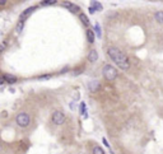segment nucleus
<instances>
[{
	"label": "nucleus",
	"mask_w": 163,
	"mask_h": 154,
	"mask_svg": "<svg viewBox=\"0 0 163 154\" xmlns=\"http://www.w3.org/2000/svg\"><path fill=\"white\" fill-rule=\"evenodd\" d=\"M107 55H108V57L115 62L121 70H129L130 69L129 57H127L122 51H120L117 47H110L108 50H107Z\"/></svg>",
	"instance_id": "1"
},
{
	"label": "nucleus",
	"mask_w": 163,
	"mask_h": 154,
	"mask_svg": "<svg viewBox=\"0 0 163 154\" xmlns=\"http://www.w3.org/2000/svg\"><path fill=\"white\" fill-rule=\"evenodd\" d=\"M117 70L115 69V66L107 64L103 66V76L107 79V80H115L117 78Z\"/></svg>",
	"instance_id": "2"
},
{
	"label": "nucleus",
	"mask_w": 163,
	"mask_h": 154,
	"mask_svg": "<svg viewBox=\"0 0 163 154\" xmlns=\"http://www.w3.org/2000/svg\"><path fill=\"white\" fill-rule=\"evenodd\" d=\"M15 121H17V124H18L20 127H27V126L29 125V122H31V117H29L28 113H26V112H20V113L17 115Z\"/></svg>",
	"instance_id": "3"
},
{
	"label": "nucleus",
	"mask_w": 163,
	"mask_h": 154,
	"mask_svg": "<svg viewBox=\"0 0 163 154\" xmlns=\"http://www.w3.org/2000/svg\"><path fill=\"white\" fill-rule=\"evenodd\" d=\"M51 121H52L54 125H57V126L62 125L65 122V113L61 111H55L52 116H51Z\"/></svg>",
	"instance_id": "4"
},
{
	"label": "nucleus",
	"mask_w": 163,
	"mask_h": 154,
	"mask_svg": "<svg viewBox=\"0 0 163 154\" xmlns=\"http://www.w3.org/2000/svg\"><path fill=\"white\" fill-rule=\"evenodd\" d=\"M97 59H98V54H97V51L94 50V48H92V50L89 51V54H88V60L91 62H96Z\"/></svg>",
	"instance_id": "5"
},
{
	"label": "nucleus",
	"mask_w": 163,
	"mask_h": 154,
	"mask_svg": "<svg viewBox=\"0 0 163 154\" xmlns=\"http://www.w3.org/2000/svg\"><path fill=\"white\" fill-rule=\"evenodd\" d=\"M33 10H36V6H31V8H28V9H26V10H24V12L22 13V17H20V19H22V20H24V19L27 18V17L31 13L33 12Z\"/></svg>",
	"instance_id": "6"
},
{
	"label": "nucleus",
	"mask_w": 163,
	"mask_h": 154,
	"mask_svg": "<svg viewBox=\"0 0 163 154\" xmlns=\"http://www.w3.org/2000/svg\"><path fill=\"white\" fill-rule=\"evenodd\" d=\"M94 32L92 29H87V40H88L89 43H93L94 42Z\"/></svg>",
	"instance_id": "7"
},
{
	"label": "nucleus",
	"mask_w": 163,
	"mask_h": 154,
	"mask_svg": "<svg viewBox=\"0 0 163 154\" xmlns=\"http://www.w3.org/2000/svg\"><path fill=\"white\" fill-rule=\"evenodd\" d=\"M154 18L159 24H163V10H159V12H155Z\"/></svg>",
	"instance_id": "8"
},
{
	"label": "nucleus",
	"mask_w": 163,
	"mask_h": 154,
	"mask_svg": "<svg viewBox=\"0 0 163 154\" xmlns=\"http://www.w3.org/2000/svg\"><path fill=\"white\" fill-rule=\"evenodd\" d=\"M79 19L82 20L83 24H84L85 27H88V26H89V19H88V17H87L84 13H79Z\"/></svg>",
	"instance_id": "9"
},
{
	"label": "nucleus",
	"mask_w": 163,
	"mask_h": 154,
	"mask_svg": "<svg viewBox=\"0 0 163 154\" xmlns=\"http://www.w3.org/2000/svg\"><path fill=\"white\" fill-rule=\"evenodd\" d=\"M88 85H89V90H92V92H96V90L98 89V87H99V83L97 82V80H94V82L89 83Z\"/></svg>",
	"instance_id": "10"
},
{
	"label": "nucleus",
	"mask_w": 163,
	"mask_h": 154,
	"mask_svg": "<svg viewBox=\"0 0 163 154\" xmlns=\"http://www.w3.org/2000/svg\"><path fill=\"white\" fill-rule=\"evenodd\" d=\"M3 76H4L5 82L9 83V84H13V83L17 82V78H15V76H13V75H3Z\"/></svg>",
	"instance_id": "11"
},
{
	"label": "nucleus",
	"mask_w": 163,
	"mask_h": 154,
	"mask_svg": "<svg viewBox=\"0 0 163 154\" xmlns=\"http://www.w3.org/2000/svg\"><path fill=\"white\" fill-rule=\"evenodd\" d=\"M92 153H93V154H106L105 150H103V148H101V146H98V145H96L94 148H93Z\"/></svg>",
	"instance_id": "12"
},
{
	"label": "nucleus",
	"mask_w": 163,
	"mask_h": 154,
	"mask_svg": "<svg viewBox=\"0 0 163 154\" xmlns=\"http://www.w3.org/2000/svg\"><path fill=\"white\" fill-rule=\"evenodd\" d=\"M91 5L94 10H102V5H101V3H98V1H92Z\"/></svg>",
	"instance_id": "13"
},
{
	"label": "nucleus",
	"mask_w": 163,
	"mask_h": 154,
	"mask_svg": "<svg viewBox=\"0 0 163 154\" xmlns=\"http://www.w3.org/2000/svg\"><path fill=\"white\" fill-rule=\"evenodd\" d=\"M69 10H70L71 13H79V12H80V6L77 5V4H73V5H71V8L69 9Z\"/></svg>",
	"instance_id": "14"
},
{
	"label": "nucleus",
	"mask_w": 163,
	"mask_h": 154,
	"mask_svg": "<svg viewBox=\"0 0 163 154\" xmlns=\"http://www.w3.org/2000/svg\"><path fill=\"white\" fill-rule=\"evenodd\" d=\"M23 24H24V20H22V19H19V22H18V24H17V32H22V29H23Z\"/></svg>",
	"instance_id": "15"
},
{
	"label": "nucleus",
	"mask_w": 163,
	"mask_h": 154,
	"mask_svg": "<svg viewBox=\"0 0 163 154\" xmlns=\"http://www.w3.org/2000/svg\"><path fill=\"white\" fill-rule=\"evenodd\" d=\"M51 4H56V0H45V1H41V5H51Z\"/></svg>",
	"instance_id": "16"
},
{
	"label": "nucleus",
	"mask_w": 163,
	"mask_h": 154,
	"mask_svg": "<svg viewBox=\"0 0 163 154\" xmlns=\"http://www.w3.org/2000/svg\"><path fill=\"white\" fill-rule=\"evenodd\" d=\"M94 29H96V32H97V37H102L101 28H99V26H98V24H96V26H94Z\"/></svg>",
	"instance_id": "17"
},
{
	"label": "nucleus",
	"mask_w": 163,
	"mask_h": 154,
	"mask_svg": "<svg viewBox=\"0 0 163 154\" xmlns=\"http://www.w3.org/2000/svg\"><path fill=\"white\" fill-rule=\"evenodd\" d=\"M79 112H80V115H82V113L87 115V113H85V104L83 103V102L80 103V106H79Z\"/></svg>",
	"instance_id": "18"
},
{
	"label": "nucleus",
	"mask_w": 163,
	"mask_h": 154,
	"mask_svg": "<svg viewBox=\"0 0 163 154\" xmlns=\"http://www.w3.org/2000/svg\"><path fill=\"white\" fill-rule=\"evenodd\" d=\"M6 45H8V42H6V41H4V42H1V43H0V52L4 51V48L6 47Z\"/></svg>",
	"instance_id": "19"
},
{
	"label": "nucleus",
	"mask_w": 163,
	"mask_h": 154,
	"mask_svg": "<svg viewBox=\"0 0 163 154\" xmlns=\"http://www.w3.org/2000/svg\"><path fill=\"white\" fill-rule=\"evenodd\" d=\"M71 5H73V3H69V1L62 3V6H64V8H68V9H70V8H71Z\"/></svg>",
	"instance_id": "20"
},
{
	"label": "nucleus",
	"mask_w": 163,
	"mask_h": 154,
	"mask_svg": "<svg viewBox=\"0 0 163 154\" xmlns=\"http://www.w3.org/2000/svg\"><path fill=\"white\" fill-rule=\"evenodd\" d=\"M89 13H91V14H93V13H96V10L93 9L92 6H89Z\"/></svg>",
	"instance_id": "21"
},
{
	"label": "nucleus",
	"mask_w": 163,
	"mask_h": 154,
	"mask_svg": "<svg viewBox=\"0 0 163 154\" xmlns=\"http://www.w3.org/2000/svg\"><path fill=\"white\" fill-rule=\"evenodd\" d=\"M3 83H5V80H4V76H0V84H3Z\"/></svg>",
	"instance_id": "22"
},
{
	"label": "nucleus",
	"mask_w": 163,
	"mask_h": 154,
	"mask_svg": "<svg viewBox=\"0 0 163 154\" xmlns=\"http://www.w3.org/2000/svg\"><path fill=\"white\" fill-rule=\"evenodd\" d=\"M6 4V0H0V5H4Z\"/></svg>",
	"instance_id": "23"
},
{
	"label": "nucleus",
	"mask_w": 163,
	"mask_h": 154,
	"mask_svg": "<svg viewBox=\"0 0 163 154\" xmlns=\"http://www.w3.org/2000/svg\"><path fill=\"white\" fill-rule=\"evenodd\" d=\"M3 150V145H1V143H0V152Z\"/></svg>",
	"instance_id": "24"
}]
</instances>
